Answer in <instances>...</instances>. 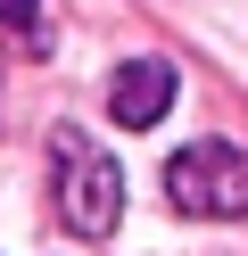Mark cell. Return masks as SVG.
Instances as JSON below:
<instances>
[{"mask_svg":"<svg viewBox=\"0 0 248 256\" xmlns=\"http://www.w3.org/2000/svg\"><path fill=\"white\" fill-rule=\"evenodd\" d=\"M165 108H174V66H165V58H124V66L108 74V116L124 124V132L165 124Z\"/></svg>","mask_w":248,"mask_h":256,"instance_id":"3957f363","label":"cell"},{"mask_svg":"<svg viewBox=\"0 0 248 256\" xmlns=\"http://www.w3.org/2000/svg\"><path fill=\"white\" fill-rule=\"evenodd\" d=\"M58 223L75 240H108L116 215H124V174H116L108 149H91L83 132H58Z\"/></svg>","mask_w":248,"mask_h":256,"instance_id":"6da1fadb","label":"cell"},{"mask_svg":"<svg viewBox=\"0 0 248 256\" xmlns=\"http://www.w3.org/2000/svg\"><path fill=\"white\" fill-rule=\"evenodd\" d=\"M0 25H9L25 50H50V25H42V0H0Z\"/></svg>","mask_w":248,"mask_h":256,"instance_id":"277c9868","label":"cell"},{"mask_svg":"<svg viewBox=\"0 0 248 256\" xmlns=\"http://www.w3.org/2000/svg\"><path fill=\"white\" fill-rule=\"evenodd\" d=\"M165 198H174L182 215H207V223L248 215V149H231V140H190L182 157H165Z\"/></svg>","mask_w":248,"mask_h":256,"instance_id":"7a4b0ae2","label":"cell"}]
</instances>
